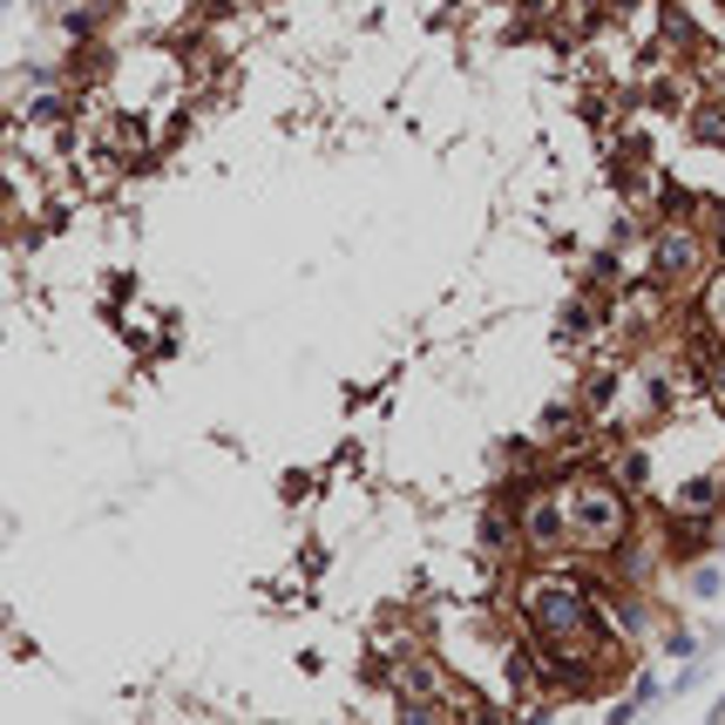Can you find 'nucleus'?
I'll return each mask as SVG.
<instances>
[{"instance_id":"nucleus-2","label":"nucleus","mask_w":725,"mask_h":725,"mask_svg":"<svg viewBox=\"0 0 725 725\" xmlns=\"http://www.w3.org/2000/svg\"><path fill=\"white\" fill-rule=\"evenodd\" d=\"M712 265H718V245H712L692 217H658L651 245H644V278H658V286L678 292V299H699V286L712 278Z\"/></svg>"},{"instance_id":"nucleus-1","label":"nucleus","mask_w":725,"mask_h":725,"mask_svg":"<svg viewBox=\"0 0 725 725\" xmlns=\"http://www.w3.org/2000/svg\"><path fill=\"white\" fill-rule=\"evenodd\" d=\"M562 489H570V543L583 562H603L624 536H631V489L603 468V461H583V468H562Z\"/></svg>"},{"instance_id":"nucleus-3","label":"nucleus","mask_w":725,"mask_h":725,"mask_svg":"<svg viewBox=\"0 0 725 725\" xmlns=\"http://www.w3.org/2000/svg\"><path fill=\"white\" fill-rule=\"evenodd\" d=\"M692 319H699L705 333H718V339H725V258L712 265V278L699 286V299H692Z\"/></svg>"}]
</instances>
